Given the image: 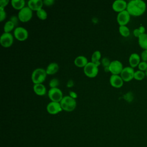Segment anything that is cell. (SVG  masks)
Masks as SVG:
<instances>
[{
	"label": "cell",
	"instance_id": "obj_1",
	"mask_svg": "<svg viewBox=\"0 0 147 147\" xmlns=\"http://www.w3.org/2000/svg\"><path fill=\"white\" fill-rule=\"evenodd\" d=\"M146 9L145 2L142 0H131L127 3L126 10L130 16H140L144 14Z\"/></svg>",
	"mask_w": 147,
	"mask_h": 147
},
{
	"label": "cell",
	"instance_id": "obj_2",
	"mask_svg": "<svg viewBox=\"0 0 147 147\" xmlns=\"http://www.w3.org/2000/svg\"><path fill=\"white\" fill-rule=\"evenodd\" d=\"M60 103L63 110L66 111H72L76 106L75 99L72 98L69 95L63 96Z\"/></svg>",
	"mask_w": 147,
	"mask_h": 147
},
{
	"label": "cell",
	"instance_id": "obj_3",
	"mask_svg": "<svg viewBox=\"0 0 147 147\" xmlns=\"http://www.w3.org/2000/svg\"><path fill=\"white\" fill-rule=\"evenodd\" d=\"M46 69L42 68H37L35 69L31 76V79L34 84L42 83L47 77Z\"/></svg>",
	"mask_w": 147,
	"mask_h": 147
},
{
	"label": "cell",
	"instance_id": "obj_4",
	"mask_svg": "<svg viewBox=\"0 0 147 147\" xmlns=\"http://www.w3.org/2000/svg\"><path fill=\"white\" fill-rule=\"evenodd\" d=\"M84 72L86 76L90 78L96 76L98 73V66L92 62H88L84 67Z\"/></svg>",
	"mask_w": 147,
	"mask_h": 147
},
{
	"label": "cell",
	"instance_id": "obj_5",
	"mask_svg": "<svg viewBox=\"0 0 147 147\" xmlns=\"http://www.w3.org/2000/svg\"><path fill=\"white\" fill-rule=\"evenodd\" d=\"M48 96L53 102H60L63 98L62 91L57 87L51 88L48 91Z\"/></svg>",
	"mask_w": 147,
	"mask_h": 147
},
{
	"label": "cell",
	"instance_id": "obj_6",
	"mask_svg": "<svg viewBox=\"0 0 147 147\" xmlns=\"http://www.w3.org/2000/svg\"><path fill=\"white\" fill-rule=\"evenodd\" d=\"M32 17V10L28 7L25 6L19 10L18 14V19L22 22H27Z\"/></svg>",
	"mask_w": 147,
	"mask_h": 147
},
{
	"label": "cell",
	"instance_id": "obj_7",
	"mask_svg": "<svg viewBox=\"0 0 147 147\" xmlns=\"http://www.w3.org/2000/svg\"><path fill=\"white\" fill-rule=\"evenodd\" d=\"M134 70L131 67H126L123 68L120 76L123 81L129 82L134 78Z\"/></svg>",
	"mask_w": 147,
	"mask_h": 147
},
{
	"label": "cell",
	"instance_id": "obj_8",
	"mask_svg": "<svg viewBox=\"0 0 147 147\" xmlns=\"http://www.w3.org/2000/svg\"><path fill=\"white\" fill-rule=\"evenodd\" d=\"M123 68L122 63L117 60L111 61L109 67V71L113 75H118L121 74Z\"/></svg>",
	"mask_w": 147,
	"mask_h": 147
},
{
	"label": "cell",
	"instance_id": "obj_9",
	"mask_svg": "<svg viewBox=\"0 0 147 147\" xmlns=\"http://www.w3.org/2000/svg\"><path fill=\"white\" fill-rule=\"evenodd\" d=\"M13 42V36L10 33L4 32L0 37V43L3 47H10Z\"/></svg>",
	"mask_w": 147,
	"mask_h": 147
},
{
	"label": "cell",
	"instance_id": "obj_10",
	"mask_svg": "<svg viewBox=\"0 0 147 147\" xmlns=\"http://www.w3.org/2000/svg\"><path fill=\"white\" fill-rule=\"evenodd\" d=\"M14 37L20 41H24L28 37V30L21 26H18L14 29Z\"/></svg>",
	"mask_w": 147,
	"mask_h": 147
},
{
	"label": "cell",
	"instance_id": "obj_11",
	"mask_svg": "<svg viewBox=\"0 0 147 147\" xmlns=\"http://www.w3.org/2000/svg\"><path fill=\"white\" fill-rule=\"evenodd\" d=\"M130 19V15L126 10L118 13L117 17V22L120 26L126 25L129 22Z\"/></svg>",
	"mask_w": 147,
	"mask_h": 147
},
{
	"label": "cell",
	"instance_id": "obj_12",
	"mask_svg": "<svg viewBox=\"0 0 147 147\" xmlns=\"http://www.w3.org/2000/svg\"><path fill=\"white\" fill-rule=\"evenodd\" d=\"M63 110L60 103L56 102H50L47 106V110L51 114H56Z\"/></svg>",
	"mask_w": 147,
	"mask_h": 147
},
{
	"label": "cell",
	"instance_id": "obj_13",
	"mask_svg": "<svg viewBox=\"0 0 147 147\" xmlns=\"http://www.w3.org/2000/svg\"><path fill=\"white\" fill-rule=\"evenodd\" d=\"M127 3L124 0H116L112 5L113 9L117 12H121L126 10Z\"/></svg>",
	"mask_w": 147,
	"mask_h": 147
},
{
	"label": "cell",
	"instance_id": "obj_14",
	"mask_svg": "<svg viewBox=\"0 0 147 147\" xmlns=\"http://www.w3.org/2000/svg\"><path fill=\"white\" fill-rule=\"evenodd\" d=\"M110 84L115 88H120L123 86V80L119 75L112 74L110 78Z\"/></svg>",
	"mask_w": 147,
	"mask_h": 147
},
{
	"label": "cell",
	"instance_id": "obj_15",
	"mask_svg": "<svg viewBox=\"0 0 147 147\" xmlns=\"http://www.w3.org/2000/svg\"><path fill=\"white\" fill-rule=\"evenodd\" d=\"M43 5V1L42 0H29L28 2V6L32 10H36V11L42 9Z\"/></svg>",
	"mask_w": 147,
	"mask_h": 147
},
{
	"label": "cell",
	"instance_id": "obj_16",
	"mask_svg": "<svg viewBox=\"0 0 147 147\" xmlns=\"http://www.w3.org/2000/svg\"><path fill=\"white\" fill-rule=\"evenodd\" d=\"M129 62L131 67L134 68L137 67L140 63V55L136 53H131L129 57Z\"/></svg>",
	"mask_w": 147,
	"mask_h": 147
},
{
	"label": "cell",
	"instance_id": "obj_17",
	"mask_svg": "<svg viewBox=\"0 0 147 147\" xmlns=\"http://www.w3.org/2000/svg\"><path fill=\"white\" fill-rule=\"evenodd\" d=\"M75 64L79 67H84L85 65L88 63L87 59L86 57L83 55L77 56L74 60Z\"/></svg>",
	"mask_w": 147,
	"mask_h": 147
},
{
	"label": "cell",
	"instance_id": "obj_18",
	"mask_svg": "<svg viewBox=\"0 0 147 147\" xmlns=\"http://www.w3.org/2000/svg\"><path fill=\"white\" fill-rule=\"evenodd\" d=\"M33 90L34 92L38 95H44L46 93V88L42 83L34 84Z\"/></svg>",
	"mask_w": 147,
	"mask_h": 147
},
{
	"label": "cell",
	"instance_id": "obj_19",
	"mask_svg": "<svg viewBox=\"0 0 147 147\" xmlns=\"http://www.w3.org/2000/svg\"><path fill=\"white\" fill-rule=\"evenodd\" d=\"M59 65L57 63L53 62L48 64L46 68V72L48 75H53L57 72L59 69Z\"/></svg>",
	"mask_w": 147,
	"mask_h": 147
},
{
	"label": "cell",
	"instance_id": "obj_20",
	"mask_svg": "<svg viewBox=\"0 0 147 147\" xmlns=\"http://www.w3.org/2000/svg\"><path fill=\"white\" fill-rule=\"evenodd\" d=\"M138 44L140 47L144 50L147 49V34L144 33L138 37Z\"/></svg>",
	"mask_w": 147,
	"mask_h": 147
},
{
	"label": "cell",
	"instance_id": "obj_21",
	"mask_svg": "<svg viewBox=\"0 0 147 147\" xmlns=\"http://www.w3.org/2000/svg\"><path fill=\"white\" fill-rule=\"evenodd\" d=\"M11 4L13 8L20 10L25 7V1L24 0H11Z\"/></svg>",
	"mask_w": 147,
	"mask_h": 147
},
{
	"label": "cell",
	"instance_id": "obj_22",
	"mask_svg": "<svg viewBox=\"0 0 147 147\" xmlns=\"http://www.w3.org/2000/svg\"><path fill=\"white\" fill-rule=\"evenodd\" d=\"M101 57V53L99 51H95L92 55L91 56V62L95 64L97 66H99L100 64L99 61Z\"/></svg>",
	"mask_w": 147,
	"mask_h": 147
},
{
	"label": "cell",
	"instance_id": "obj_23",
	"mask_svg": "<svg viewBox=\"0 0 147 147\" xmlns=\"http://www.w3.org/2000/svg\"><path fill=\"white\" fill-rule=\"evenodd\" d=\"M14 26H15V24L12 21H11V20L7 21L5 24L4 26H3L4 32H6V33H10V32L11 31L14 29Z\"/></svg>",
	"mask_w": 147,
	"mask_h": 147
},
{
	"label": "cell",
	"instance_id": "obj_24",
	"mask_svg": "<svg viewBox=\"0 0 147 147\" xmlns=\"http://www.w3.org/2000/svg\"><path fill=\"white\" fill-rule=\"evenodd\" d=\"M119 32L120 34L123 37H127L130 34V30L126 25L119 26Z\"/></svg>",
	"mask_w": 147,
	"mask_h": 147
},
{
	"label": "cell",
	"instance_id": "obj_25",
	"mask_svg": "<svg viewBox=\"0 0 147 147\" xmlns=\"http://www.w3.org/2000/svg\"><path fill=\"white\" fill-rule=\"evenodd\" d=\"M36 14L37 17L42 20H44L47 18V11L43 9H41L38 10H37L36 11Z\"/></svg>",
	"mask_w": 147,
	"mask_h": 147
},
{
	"label": "cell",
	"instance_id": "obj_26",
	"mask_svg": "<svg viewBox=\"0 0 147 147\" xmlns=\"http://www.w3.org/2000/svg\"><path fill=\"white\" fill-rule=\"evenodd\" d=\"M145 28L143 26H140L138 28L135 29L133 30V34L136 37L138 38L140 36L145 33Z\"/></svg>",
	"mask_w": 147,
	"mask_h": 147
},
{
	"label": "cell",
	"instance_id": "obj_27",
	"mask_svg": "<svg viewBox=\"0 0 147 147\" xmlns=\"http://www.w3.org/2000/svg\"><path fill=\"white\" fill-rule=\"evenodd\" d=\"M145 73L144 71L138 70L134 72V78L138 80H141L145 78Z\"/></svg>",
	"mask_w": 147,
	"mask_h": 147
},
{
	"label": "cell",
	"instance_id": "obj_28",
	"mask_svg": "<svg viewBox=\"0 0 147 147\" xmlns=\"http://www.w3.org/2000/svg\"><path fill=\"white\" fill-rule=\"evenodd\" d=\"M111 61H110L109 59L107 57H104L102 60V64H103V66L105 68V71H109V65L110 64Z\"/></svg>",
	"mask_w": 147,
	"mask_h": 147
},
{
	"label": "cell",
	"instance_id": "obj_29",
	"mask_svg": "<svg viewBox=\"0 0 147 147\" xmlns=\"http://www.w3.org/2000/svg\"><path fill=\"white\" fill-rule=\"evenodd\" d=\"M59 84V81L56 78H53L52 79L49 83V86L51 87V88H55L57 87V86Z\"/></svg>",
	"mask_w": 147,
	"mask_h": 147
},
{
	"label": "cell",
	"instance_id": "obj_30",
	"mask_svg": "<svg viewBox=\"0 0 147 147\" xmlns=\"http://www.w3.org/2000/svg\"><path fill=\"white\" fill-rule=\"evenodd\" d=\"M138 67L139 70L142 71H146L147 69V62L142 61L140 63Z\"/></svg>",
	"mask_w": 147,
	"mask_h": 147
},
{
	"label": "cell",
	"instance_id": "obj_31",
	"mask_svg": "<svg viewBox=\"0 0 147 147\" xmlns=\"http://www.w3.org/2000/svg\"><path fill=\"white\" fill-rule=\"evenodd\" d=\"M6 17V13L4 10V8L0 7V21H2Z\"/></svg>",
	"mask_w": 147,
	"mask_h": 147
},
{
	"label": "cell",
	"instance_id": "obj_32",
	"mask_svg": "<svg viewBox=\"0 0 147 147\" xmlns=\"http://www.w3.org/2000/svg\"><path fill=\"white\" fill-rule=\"evenodd\" d=\"M125 98L127 102H131L133 99V95L131 92H128L125 96Z\"/></svg>",
	"mask_w": 147,
	"mask_h": 147
},
{
	"label": "cell",
	"instance_id": "obj_33",
	"mask_svg": "<svg viewBox=\"0 0 147 147\" xmlns=\"http://www.w3.org/2000/svg\"><path fill=\"white\" fill-rule=\"evenodd\" d=\"M141 59L144 61H147V49L144 50L141 55Z\"/></svg>",
	"mask_w": 147,
	"mask_h": 147
},
{
	"label": "cell",
	"instance_id": "obj_34",
	"mask_svg": "<svg viewBox=\"0 0 147 147\" xmlns=\"http://www.w3.org/2000/svg\"><path fill=\"white\" fill-rule=\"evenodd\" d=\"M9 2L8 0H1L0 1V7L4 8Z\"/></svg>",
	"mask_w": 147,
	"mask_h": 147
},
{
	"label": "cell",
	"instance_id": "obj_35",
	"mask_svg": "<svg viewBox=\"0 0 147 147\" xmlns=\"http://www.w3.org/2000/svg\"><path fill=\"white\" fill-rule=\"evenodd\" d=\"M54 1L53 0H44L43 1L44 5H45L46 6H51L53 4Z\"/></svg>",
	"mask_w": 147,
	"mask_h": 147
},
{
	"label": "cell",
	"instance_id": "obj_36",
	"mask_svg": "<svg viewBox=\"0 0 147 147\" xmlns=\"http://www.w3.org/2000/svg\"><path fill=\"white\" fill-rule=\"evenodd\" d=\"M69 96H71L72 98L75 99L77 97V94H76V93H75L74 91H70L69 92Z\"/></svg>",
	"mask_w": 147,
	"mask_h": 147
},
{
	"label": "cell",
	"instance_id": "obj_37",
	"mask_svg": "<svg viewBox=\"0 0 147 147\" xmlns=\"http://www.w3.org/2000/svg\"><path fill=\"white\" fill-rule=\"evenodd\" d=\"M73 84H74V83H73V82L72 80H69L67 83V86L68 87H71V86H73Z\"/></svg>",
	"mask_w": 147,
	"mask_h": 147
},
{
	"label": "cell",
	"instance_id": "obj_38",
	"mask_svg": "<svg viewBox=\"0 0 147 147\" xmlns=\"http://www.w3.org/2000/svg\"><path fill=\"white\" fill-rule=\"evenodd\" d=\"M145 75L147 76V69L145 71Z\"/></svg>",
	"mask_w": 147,
	"mask_h": 147
}]
</instances>
